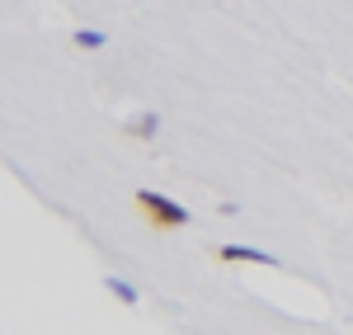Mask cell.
Segmentation results:
<instances>
[{"label":"cell","mask_w":353,"mask_h":335,"mask_svg":"<svg viewBox=\"0 0 353 335\" xmlns=\"http://www.w3.org/2000/svg\"><path fill=\"white\" fill-rule=\"evenodd\" d=\"M132 203H137V213L146 218L151 231H179V227H189V208L174 203V198H165V194H156V189H137Z\"/></svg>","instance_id":"cell-1"},{"label":"cell","mask_w":353,"mask_h":335,"mask_svg":"<svg viewBox=\"0 0 353 335\" xmlns=\"http://www.w3.org/2000/svg\"><path fill=\"white\" fill-rule=\"evenodd\" d=\"M217 260L221 265H264V269L278 265L269 251H254V246H217Z\"/></svg>","instance_id":"cell-2"},{"label":"cell","mask_w":353,"mask_h":335,"mask_svg":"<svg viewBox=\"0 0 353 335\" xmlns=\"http://www.w3.org/2000/svg\"><path fill=\"white\" fill-rule=\"evenodd\" d=\"M156 133H161V118H156V113H141V118L128 123V137H137V142H151Z\"/></svg>","instance_id":"cell-3"},{"label":"cell","mask_w":353,"mask_h":335,"mask_svg":"<svg viewBox=\"0 0 353 335\" xmlns=\"http://www.w3.org/2000/svg\"><path fill=\"white\" fill-rule=\"evenodd\" d=\"M104 288H109L123 307H137V288H132V283H123V279H113V274H109V279H104Z\"/></svg>","instance_id":"cell-4"},{"label":"cell","mask_w":353,"mask_h":335,"mask_svg":"<svg viewBox=\"0 0 353 335\" xmlns=\"http://www.w3.org/2000/svg\"><path fill=\"white\" fill-rule=\"evenodd\" d=\"M71 43L85 48V52H94V48H104V33H99V28H76V33H71Z\"/></svg>","instance_id":"cell-5"}]
</instances>
